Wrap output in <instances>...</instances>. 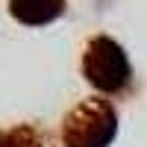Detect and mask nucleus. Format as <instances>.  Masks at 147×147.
Segmentation results:
<instances>
[{
    "label": "nucleus",
    "instance_id": "obj_1",
    "mask_svg": "<svg viewBox=\"0 0 147 147\" xmlns=\"http://www.w3.org/2000/svg\"><path fill=\"white\" fill-rule=\"evenodd\" d=\"M118 136V112L103 97H88L62 121L65 147H109Z\"/></svg>",
    "mask_w": 147,
    "mask_h": 147
},
{
    "label": "nucleus",
    "instance_id": "obj_2",
    "mask_svg": "<svg viewBox=\"0 0 147 147\" xmlns=\"http://www.w3.org/2000/svg\"><path fill=\"white\" fill-rule=\"evenodd\" d=\"M82 74L94 88L118 94L129 82V59L118 41H112L109 35H97L82 53Z\"/></svg>",
    "mask_w": 147,
    "mask_h": 147
},
{
    "label": "nucleus",
    "instance_id": "obj_3",
    "mask_svg": "<svg viewBox=\"0 0 147 147\" xmlns=\"http://www.w3.org/2000/svg\"><path fill=\"white\" fill-rule=\"evenodd\" d=\"M9 12L27 27H44L65 12V0H9Z\"/></svg>",
    "mask_w": 147,
    "mask_h": 147
},
{
    "label": "nucleus",
    "instance_id": "obj_4",
    "mask_svg": "<svg viewBox=\"0 0 147 147\" xmlns=\"http://www.w3.org/2000/svg\"><path fill=\"white\" fill-rule=\"evenodd\" d=\"M0 147H47V136L32 124H21L12 129H0Z\"/></svg>",
    "mask_w": 147,
    "mask_h": 147
}]
</instances>
